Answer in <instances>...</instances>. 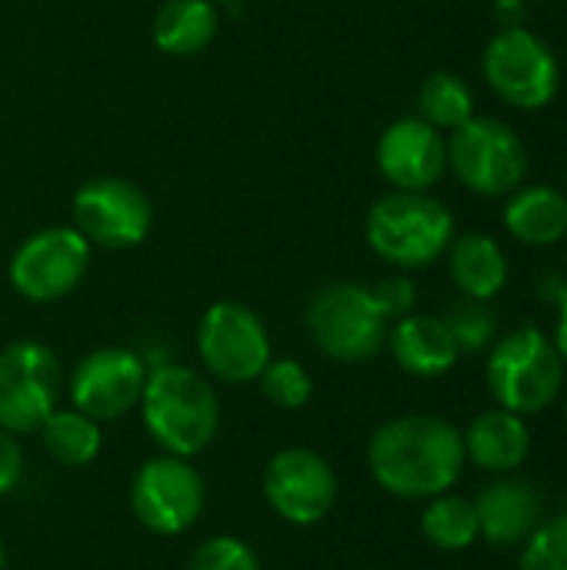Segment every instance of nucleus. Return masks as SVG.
<instances>
[{
  "instance_id": "1a4fd4ad",
  "label": "nucleus",
  "mask_w": 567,
  "mask_h": 570,
  "mask_svg": "<svg viewBox=\"0 0 567 570\" xmlns=\"http://www.w3.org/2000/svg\"><path fill=\"white\" fill-rule=\"evenodd\" d=\"M70 220L90 240V247L127 250L147 240L154 227V204L134 180L94 177L77 187L70 200Z\"/></svg>"
},
{
  "instance_id": "6e6552de",
  "label": "nucleus",
  "mask_w": 567,
  "mask_h": 570,
  "mask_svg": "<svg viewBox=\"0 0 567 570\" xmlns=\"http://www.w3.org/2000/svg\"><path fill=\"white\" fill-rule=\"evenodd\" d=\"M90 267V240L74 224H57L30 234L10 257V284L30 304L67 297Z\"/></svg>"
},
{
  "instance_id": "5701e85b",
  "label": "nucleus",
  "mask_w": 567,
  "mask_h": 570,
  "mask_svg": "<svg viewBox=\"0 0 567 570\" xmlns=\"http://www.w3.org/2000/svg\"><path fill=\"white\" fill-rule=\"evenodd\" d=\"M418 117L438 130H454L475 117V90L451 70H434L418 87Z\"/></svg>"
},
{
  "instance_id": "7c9ffc66",
  "label": "nucleus",
  "mask_w": 567,
  "mask_h": 570,
  "mask_svg": "<svg viewBox=\"0 0 567 570\" xmlns=\"http://www.w3.org/2000/svg\"><path fill=\"white\" fill-rule=\"evenodd\" d=\"M495 17L501 27H525L528 7L525 0H495Z\"/></svg>"
},
{
  "instance_id": "4468645a",
  "label": "nucleus",
  "mask_w": 567,
  "mask_h": 570,
  "mask_svg": "<svg viewBox=\"0 0 567 570\" xmlns=\"http://www.w3.org/2000/svg\"><path fill=\"white\" fill-rule=\"evenodd\" d=\"M147 364L130 347L90 351L70 374V401L94 421H117L140 404Z\"/></svg>"
},
{
  "instance_id": "f3484780",
  "label": "nucleus",
  "mask_w": 567,
  "mask_h": 570,
  "mask_svg": "<svg viewBox=\"0 0 567 570\" xmlns=\"http://www.w3.org/2000/svg\"><path fill=\"white\" fill-rule=\"evenodd\" d=\"M388 344L398 367L414 377H441L461 357L451 327L444 324V317L434 314H408L394 321V327L388 331Z\"/></svg>"
},
{
  "instance_id": "39448f33",
  "label": "nucleus",
  "mask_w": 567,
  "mask_h": 570,
  "mask_svg": "<svg viewBox=\"0 0 567 570\" xmlns=\"http://www.w3.org/2000/svg\"><path fill=\"white\" fill-rule=\"evenodd\" d=\"M388 331L391 321L364 284H328L307 304V334L314 347L338 364L371 361L388 344Z\"/></svg>"
},
{
  "instance_id": "4be33fe9",
  "label": "nucleus",
  "mask_w": 567,
  "mask_h": 570,
  "mask_svg": "<svg viewBox=\"0 0 567 570\" xmlns=\"http://www.w3.org/2000/svg\"><path fill=\"white\" fill-rule=\"evenodd\" d=\"M43 451L63 468H87L100 454V421L74 411H53L40 424Z\"/></svg>"
},
{
  "instance_id": "ddd939ff",
  "label": "nucleus",
  "mask_w": 567,
  "mask_h": 570,
  "mask_svg": "<svg viewBox=\"0 0 567 570\" xmlns=\"http://www.w3.org/2000/svg\"><path fill=\"white\" fill-rule=\"evenodd\" d=\"M264 498L281 521L311 528L324 521L338 501L334 468L311 448H284L264 468Z\"/></svg>"
},
{
  "instance_id": "a878e982",
  "label": "nucleus",
  "mask_w": 567,
  "mask_h": 570,
  "mask_svg": "<svg viewBox=\"0 0 567 570\" xmlns=\"http://www.w3.org/2000/svg\"><path fill=\"white\" fill-rule=\"evenodd\" d=\"M521 548L518 570H567V511L545 518Z\"/></svg>"
},
{
  "instance_id": "72a5a7b5",
  "label": "nucleus",
  "mask_w": 567,
  "mask_h": 570,
  "mask_svg": "<svg viewBox=\"0 0 567 570\" xmlns=\"http://www.w3.org/2000/svg\"><path fill=\"white\" fill-rule=\"evenodd\" d=\"M0 570H3V544H0Z\"/></svg>"
},
{
  "instance_id": "7ed1b4c3",
  "label": "nucleus",
  "mask_w": 567,
  "mask_h": 570,
  "mask_svg": "<svg viewBox=\"0 0 567 570\" xmlns=\"http://www.w3.org/2000/svg\"><path fill=\"white\" fill-rule=\"evenodd\" d=\"M364 237L381 261L418 271L448 254L454 217L428 190H391L368 210Z\"/></svg>"
},
{
  "instance_id": "9b49d317",
  "label": "nucleus",
  "mask_w": 567,
  "mask_h": 570,
  "mask_svg": "<svg viewBox=\"0 0 567 570\" xmlns=\"http://www.w3.org/2000/svg\"><path fill=\"white\" fill-rule=\"evenodd\" d=\"M197 354L217 381L247 384L257 381L271 361V334L251 307L217 301L197 324Z\"/></svg>"
},
{
  "instance_id": "20e7f679",
  "label": "nucleus",
  "mask_w": 567,
  "mask_h": 570,
  "mask_svg": "<svg viewBox=\"0 0 567 570\" xmlns=\"http://www.w3.org/2000/svg\"><path fill=\"white\" fill-rule=\"evenodd\" d=\"M485 377L498 407L531 417L558 401L565 387V361L541 327L525 324L491 347Z\"/></svg>"
},
{
  "instance_id": "c85d7f7f",
  "label": "nucleus",
  "mask_w": 567,
  "mask_h": 570,
  "mask_svg": "<svg viewBox=\"0 0 567 570\" xmlns=\"http://www.w3.org/2000/svg\"><path fill=\"white\" fill-rule=\"evenodd\" d=\"M371 294H374V301H378V307H381V314H384L388 321H401V317L414 314L418 287H414V281L404 277V274H388V277H381V281L371 287Z\"/></svg>"
},
{
  "instance_id": "bb28decb",
  "label": "nucleus",
  "mask_w": 567,
  "mask_h": 570,
  "mask_svg": "<svg viewBox=\"0 0 567 570\" xmlns=\"http://www.w3.org/2000/svg\"><path fill=\"white\" fill-rule=\"evenodd\" d=\"M444 324L451 327V334L458 341V351H468V354H478V351L491 347L495 334H498V321H495L488 301H471V297L454 304L448 311Z\"/></svg>"
},
{
  "instance_id": "473e14b6",
  "label": "nucleus",
  "mask_w": 567,
  "mask_h": 570,
  "mask_svg": "<svg viewBox=\"0 0 567 570\" xmlns=\"http://www.w3.org/2000/svg\"><path fill=\"white\" fill-rule=\"evenodd\" d=\"M211 3H217V7H231V3H244V0H211Z\"/></svg>"
},
{
  "instance_id": "6ab92c4d",
  "label": "nucleus",
  "mask_w": 567,
  "mask_h": 570,
  "mask_svg": "<svg viewBox=\"0 0 567 570\" xmlns=\"http://www.w3.org/2000/svg\"><path fill=\"white\" fill-rule=\"evenodd\" d=\"M448 271L454 287L471 301H491L508 284V257L495 237L468 230L448 247Z\"/></svg>"
},
{
  "instance_id": "9d476101",
  "label": "nucleus",
  "mask_w": 567,
  "mask_h": 570,
  "mask_svg": "<svg viewBox=\"0 0 567 570\" xmlns=\"http://www.w3.org/2000/svg\"><path fill=\"white\" fill-rule=\"evenodd\" d=\"M60 361L37 341H17L0 351V431L30 434L57 411Z\"/></svg>"
},
{
  "instance_id": "2f4dec72",
  "label": "nucleus",
  "mask_w": 567,
  "mask_h": 570,
  "mask_svg": "<svg viewBox=\"0 0 567 570\" xmlns=\"http://www.w3.org/2000/svg\"><path fill=\"white\" fill-rule=\"evenodd\" d=\"M555 347L567 364V297L561 301V314H558V327H555Z\"/></svg>"
},
{
  "instance_id": "412c9836",
  "label": "nucleus",
  "mask_w": 567,
  "mask_h": 570,
  "mask_svg": "<svg viewBox=\"0 0 567 570\" xmlns=\"http://www.w3.org/2000/svg\"><path fill=\"white\" fill-rule=\"evenodd\" d=\"M221 10L211 0H167L157 7L150 37L160 53L170 57H194L207 50L217 37Z\"/></svg>"
},
{
  "instance_id": "f257e3e1",
  "label": "nucleus",
  "mask_w": 567,
  "mask_h": 570,
  "mask_svg": "<svg viewBox=\"0 0 567 570\" xmlns=\"http://www.w3.org/2000/svg\"><path fill=\"white\" fill-rule=\"evenodd\" d=\"M465 438L438 414L384 421L368 444L371 478L394 498L431 501L448 494L465 471Z\"/></svg>"
},
{
  "instance_id": "f8f14e48",
  "label": "nucleus",
  "mask_w": 567,
  "mask_h": 570,
  "mask_svg": "<svg viewBox=\"0 0 567 570\" xmlns=\"http://www.w3.org/2000/svg\"><path fill=\"white\" fill-rule=\"evenodd\" d=\"M204 478L187 458L174 454L150 458L130 484V508L137 521L164 538L190 531L204 511Z\"/></svg>"
},
{
  "instance_id": "dca6fc26",
  "label": "nucleus",
  "mask_w": 567,
  "mask_h": 570,
  "mask_svg": "<svg viewBox=\"0 0 567 570\" xmlns=\"http://www.w3.org/2000/svg\"><path fill=\"white\" fill-rule=\"evenodd\" d=\"M478 538L491 548H521L545 521L541 491L521 478H498L475 498Z\"/></svg>"
},
{
  "instance_id": "393cba45",
  "label": "nucleus",
  "mask_w": 567,
  "mask_h": 570,
  "mask_svg": "<svg viewBox=\"0 0 567 570\" xmlns=\"http://www.w3.org/2000/svg\"><path fill=\"white\" fill-rule=\"evenodd\" d=\"M257 384H261V394H264L271 404L284 407V411L304 407V404L311 401V391H314V381H311V374L304 371V364H297V361H291V357H281V361L271 357L267 367L261 371Z\"/></svg>"
},
{
  "instance_id": "f03ea898",
  "label": "nucleus",
  "mask_w": 567,
  "mask_h": 570,
  "mask_svg": "<svg viewBox=\"0 0 567 570\" xmlns=\"http://www.w3.org/2000/svg\"><path fill=\"white\" fill-rule=\"evenodd\" d=\"M140 414L147 434L174 458L201 454L221 428V401L211 381L184 364H160L147 371Z\"/></svg>"
},
{
  "instance_id": "f704fd0d",
  "label": "nucleus",
  "mask_w": 567,
  "mask_h": 570,
  "mask_svg": "<svg viewBox=\"0 0 567 570\" xmlns=\"http://www.w3.org/2000/svg\"><path fill=\"white\" fill-rule=\"evenodd\" d=\"M565 421H567V407H565Z\"/></svg>"
},
{
  "instance_id": "2eb2a0df",
  "label": "nucleus",
  "mask_w": 567,
  "mask_h": 570,
  "mask_svg": "<svg viewBox=\"0 0 567 570\" xmlns=\"http://www.w3.org/2000/svg\"><path fill=\"white\" fill-rule=\"evenodd\" d=\"M378 170L394 190H428L448 170V144L428 120L401 117L378 140Z\"/></svg>"
},
{
  "instance_id": "0eeeda50",
  "label": "nucleus",
  "mask_w": 567,
  "mask_h": 570,
  "mask_svg": "<svg viewBox=\"0 0 567 570\" xmlns=\"http://www.w3.org/2000/svg\"><path fill=\"white\" fill-rule=\"evenodd\" d=\"M481 70L488 87L518 110H541L561 83L555 50L528 27H501L485 47Z\"/></svg>"
},
{
  "instance_id": "aec40b11",
  "label": "nucleus",
  "mask_w": 567,
  "mask_h": 570,
  "mask_svg": "<svg viewBox=\"0 0 567 570\" xmlns=\"http://www.w3.org/2000/svg\"><path fill=\"white\" fill-rule=\"evenodd\" d=\"M505 227L528 247H551L567 237V194L548 184L518 187L505 207Z\"/></svg>"
},
{
  "instance_id": "b1692460",
  "label": "nucleus",
  "mask_w": 567,
  "mask_h": 570,
  "mask_svg": "<svg viewBox=\"0 0 567 570\" xmlns=\"http://www.w3.org/2000/svg\"><path fill=\"white\" fill-rule=\"evenodd\" d=\"M421 534L448 554L468 551L478 541V514L475 501L458 498V494H438L428 501L421 514Z\"/></svg>"
},
{
  "instance_id": "423d86ee",
  "label": "nucleus",
  "mask_w": 567,
  "mask_h": 570,
  "mask_svg": "<svg viewBox=\"0 0 567 570\" xmlns=\"http://www.w3.org/2000/svg\"><path fill=\"white\" fill-rule=\"evenodd\" d=\"M448 144V167L454 177L481 194V197H505L525 184L528 174V150L525 140L495 117H471L451 130Z\"/></svg>"
},
{
  "instance_id": "c756f323",
  "label": "nucleus",
  "mask_w": 567,
  "mask_h": 570,
  "mask_svg": "<svg viewBox=\"0 0 567 570\" xmlns=\"http://www.w3.org/2000/svg\"><path fill=\"white\" fill-rule=\"evenodd\" d=\"M23 478V451L13 441V434L0 431V498L10 494Z\"/></svg>"
},
{
  "instance_id": "a211bd4d",
  "label": "nucleus",
  "mask_w": 567,
  "mask_h": 570,
  "mask_svg": "<svg viewBox=\"0 0 567 570\" xmlns=\"http://www.w3.org/2000/svg\"><path fill=\"white\" fill-rule=\"evenodd\" d=\"M461 438H465V458L488 474H511L531 454V431L525 417L505 407H491L478 414Z\"/></svg>"
},
{
  "instance_id": "cd10ccee",
  "label": "nucleus",
  "mask_w": 567,
  "mask_h": 570,
  "mask_svg": "<svg viewBox=\"0 0 567 570\" xmlns=\"http://www.w3.org/2000/svg\"><path fill=\"white\" fill-rule=\"evenodd\" d=\"M187 570H261V561L241 538L217 534L190 554Z\"/></svg>"
}]
</instances>
